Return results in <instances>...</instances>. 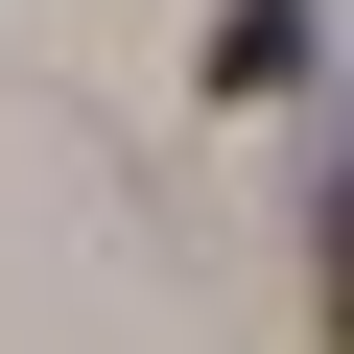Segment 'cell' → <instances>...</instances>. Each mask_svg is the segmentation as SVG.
I'll list each match as a JSON object with an SVG mask.
<instances>
[{
    "label": "cell",
    "instance_id": "obj_1",
    "mask_svg": "<svg viewBox=\"0 0 354 354\" xmlns=\"http://www.w3.org/2000/svg\"><path fill=\"white\" fill-rule=\"evenodd\" d=\"M330 330H354V236H330Z\"/></svg>",
    "mask_w": 354,
    "mask_h": 354
}]
</instances>
